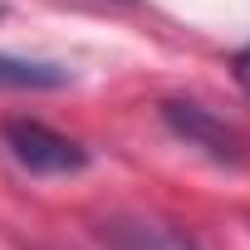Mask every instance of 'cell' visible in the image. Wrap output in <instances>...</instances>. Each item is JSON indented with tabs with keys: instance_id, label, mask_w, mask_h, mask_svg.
<instances>
[{
	"instance_id": "8992f818",
	"label": "cell",
	"mask_w": 250,
	"mask_h": 250,
	"mask_svg": "<svg viewBox=\"0 0 250 250\" xmlns=\"http://www.w3.org/2000/svg\"><path fill=\"white\" fill-rule=\"evenodd\" d=\"M0 20H5V5H0Z\"/></svg>"
},
{
	"instance_id": "5b68a950",
	"label": "cell",
	"mask_w": 250,
	"mask_h": 250,
	"mask_svg": "<svg viewBox=\"0 0 250 250\" xmlns=\"http://www.w3.org/2000/svg\"><path fill=\"white\" fill-rule=\"evenodd\" d=\"M230 74H235V83H240V93L250 98V40L235 49V59H230Z\"/></svg>"
},
{
	"instance_id": "3957f363",
	"label": "cell",
	"mask_w": 250,
	"mask_h": 250,
	"mask_svg": "<svg viewBox=\"0 0 250 250\" xmlns=\"http://www.w3.org/2000/svg\"><path fill=\"white\" fill-rule=\"evenodd\" d=\"M93 235L108 250H201L196 235H187L182 226L162 216H143V211H113L93 226Z\"/></svg>"
},
{
	"instance_id": "7a4b0ae2",
	"label": "cell",
	"mask_w": 250,
	"mask_h": 250,
	"mask_svg": "<svg viewBox=\"0 0 250 250\" xmlns=\"http://www.w3.org/2000/svg\"><path fill=\"white\" fill-rule=\"evenodd\" d=\"M162 123H167L172 138H182L187 147H196L201 157H211L221 167H240L245 162V133L235 123H226L216 108L196 103V98H167L162 103Z\"/></svg>"
},
{
	"instance_id": "277c9868",
	"label": "cell",
	"mask_w": 250,
	"mask_h": 250,
	"mask_svg": "<svg viewBox=\"0 0 250 250\" xmlns=\"http://www.w3.org/2000/svg\"><path fill=\"white\" fill-rule=\"evenodd\" d=\"M64 83H74V74L59 69V64L0 54V88H64Z\"/></svg>"
},
{
	"instance_id": "6da1fadb",
	"label": "cell",
	"mask_w": 250,
	"mask_h": 250,
	"mask_svg": "<svg viewBox=\"0 0 250 250\" xmlns=\"http://www.w3.org/2000/svg\"><path fill=\"white\" fill-rule=\"evenodd\" d=\"M0 143L30 177H74L88 167V147L64 138L59 128H49L40 118H5L0 123Z\"/></svg>"
}]
</instances>
